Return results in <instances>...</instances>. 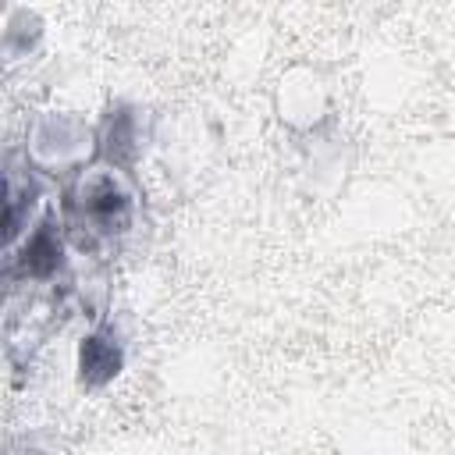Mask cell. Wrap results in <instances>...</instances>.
I'll list each match as a JSON object with an SVG mask.
<instances>
[{"mask_svg": "<svg viewBox=\"0 0 455 455\" xmlns=\"http://www.w3.org/2000/svg\"><path fill=\"white\" fill-rule=\"evenodd\" d=\"M78 366H82V380H89V384H103V380H110V377L121 370V352L114 348V341L92 334V338L82 341Z\"/></svg>", "mask_w": 455, "mask_h": 455, "instance_id": "6da1fadb", "label": "cell"}, {"mask_svg": "<svg viewBox=\"0 0 455 455\" xmlns=\"http://www.w3.org/2000/svg\"><path fill=\"white\" fill-rule=\"evenodd\" d=\"M18 267H21V274L25 277H50L57 267H60V242L50 235V231H36L28 242H25V249H21V256H18Z\"/></svg>", "mask_w": 455, "mask_h": 455, "instance_id": "7a4b0ae2", "label": "cell"}, {"mask_svg": "<svg viewBox=\"0 0 455 455\" xmlns=\"http://www.w3.org/2000/svg\"><path fill=\"white\" fill-rule=\"evenodd\" d=\"M85 213L96 220V224H103V228H114L117 220H124V213H128V196L114 185V181H96L92 188H89V196H85Z\"/></svg>", "mask_w": 455, "mask_h": 455, "instance_id": "3957f363", "label": "cell"}]
</instances>
